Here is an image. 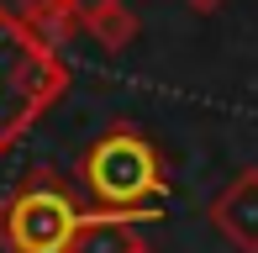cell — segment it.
Instances as JSON below:
<instances>
[{
  "label": "cell",
  "mask_w": 258,
  "mask_h": 253,
  "mask_svg": "<svg viewBox=\"0 0 258 253\" xmlns=\"http://www.w3.org/2000/svg\"><path fill=\"white\" fill-rule=\"evenodd\" d=\"M79 32H90L100 48L121 53L126 42L137 37V16L126 11V0H116V6H105V11H95V16H85V27H79Z\"/></svg>",
  "instance_id": "52a82bcc"
},
{
  "label": "cell",
  "mask_w": 258,
  "mask_h": 253,
  "mask_svg": "<svg viewBox=\"0 0 258 253\" xmlns=\"http://www.w3.org/2000/svg\"><path fill=\"white\" fill-rule=\"evenodd\" d=\"M69 69L11 6H0V158L63 100Z\"/></svg>",
  "instance_id": "7a4b0ae2"
},
{
  "label": "cell",
  "mask_w": 258,
  "mask_h": 253,
  "mask_svg": "<svg viewBox=\"0 0 258 253\" xmlns=\"http://www.w3.org/2000/svg\"><path fill=\"white\" fill-rule=\"evenodd\" d=\"M227 0H184V11H195V16H211V11H221Z\"/></svg>",
  "instance_id": "9c48e42d"
},
{
  "label": "cell",
  "mask_w": 258,
  "mask_h": 253,
  "mask_svg": "<svg viewBox=\"0 0 258 253\" xmlns=\"http://www.w3.org/2000/svg\"><path fill=\"white\" fill-rule=\"evenodd\" d=\"M132 253H158V248H153V243H137V248H132Z\"/></svg>",
  "instance_id": "30bf717a"
},
{
  "label": "cell",
  "mask_w": 258,
  "mask_h": 253,
  "mask_svg": "<svg viewBox=\"0 0 258 253\" xmlns=\"http://www.w3.org/2000/svg\"><path fill=\"white\" fill-rule=\"evenodd\" d=\"M79 185L90 190L95 211H116V216H132V222H153L174 190L158 143L148 132H137L132 121H116L111 132H100L85 148Z\"/></svg>",
  "instance_id": "6da1fadb"
},
{
  "label": "cell",
  "mask_w": 258,
  "mask_h": 253,
  "mask_svg": "<svg viewBox=\"0 0 258 253\" xmlns=\"http://www.w3.org/2000/svg\"><path fill=\"white\" fill-rule=\"evenodd\" d=\"M16 16L27 21V27L37 32L48 48H58V42H69V37L79 32V11H74V0H21Z\"/></svg>",
  "instance_id": "8992f818"
},
{
  "label": "cell",
  "mask_w": 258,
  "mask_h": 253,
  "mask_svg": "<svg viewBox=\"0 0 258 253\" xmlns=\"http://www.w3.org/2000/svg\"><path fill=\"white\" fill-rule=\"evenodd\" d=\"M206 216L237 253H258V169H242L232 185H221Z\"/></svg>",
  "instance_id": "277c9868"
},
{
  "label": "cell",
  "mask_w": 258,
  "mask_h": 253,
  "mask_svg": "<svg viewBox=\"0 0 258 253\" xmlns=\"http://www.w3.org/2000/svg\"><path fill=\"white\" fill-rule=\"evenodd\" d=\"M105 6H116V0H74V11H79V27H85V16H95V11Z\"/></svg>",
  "instance_id": "ba28073f"
},
{
  "label": "cell",
  "mask_w": 258,
  "mask_h": 253,
  "mask_svg": "<svg viewBox=\"0 0 258 253\" xmlns=\"http://www.w3.org/2000/svg\"><path fill=\"white\" fill-rule=\"evenodd\" d=\"M79 201L53 169H32L0 206V243L6 253H69L79 227Z\"/></svg>",
  "instance_id": "3957f363"
},
{
  "label": "cell",
  "mask_w": 258,
  "mask_h": 253,
  "mask_svg": "<svg viewBox=\"0 0 258 253\" xmlns=\"http://www.w3.org/2000/svg\"><path fill=\"white\" fill-rule=\"evenodd\" d=\"M143 237H137L132 216H116V211H85L74 227V243L69 253H132Z\"/></svg>",
  "instance_id": "5b68a950"
}]
</instances>
